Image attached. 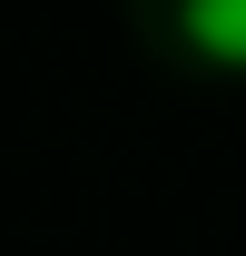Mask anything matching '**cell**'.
<instances>
[{"mask_svg":"<svg viewBox=\"0 0 246 256\" xmlns=\"http://www.w3.org/2000/svg\"><path fill=\"white\" fill-rule=\"evenodd\" d=\"M178 30L207 69H246V0H178Z\"/></svg>","mask_w":246,"mask_h":256,"instance_id":"1","label":"cell"}]
</instances>
